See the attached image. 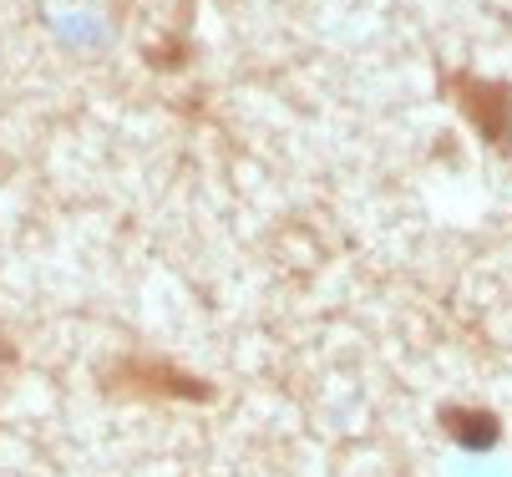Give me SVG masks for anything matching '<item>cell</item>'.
Masks as SVG:
<instances>
[{
    "label": "cell",
    "instance_id": "1",
    "mask_svg": "<svg viewBox=\"0 0 512 477\" xmlns=\"http://www.w3.org/2000/svg\"><path fill=\"white\" fill-rule=\"evenodd\" d=\"M442 92L462 107V117L482 132L492 148H512V87L507 82H487L472 72H452L442 82Z\"/></svg>",
    "mask_w": 512,
    "mask_h": 477
},
{
    "label": "cell",
    "instance_id": "2",
    "mask_svg": "<svg viewBox=\"0 0 512 477\" xmlns=\"http://www.w3.org/2000/svg\"><path fill=\"white\" fill-rule=\"evenodd\" d=\"M112 391H122V396H173V401H208V386L203 381H193L188 371H178V366H168V361H148V356H132V361H122L117 371H107L102 376Z\"/></svg>",
    "mask_w": 512,
    "mask_h": 477
},
{
    "label": "cell",
    "instance_id": "3",
    "mask_svg": "<svg viewBox=\"0 0 512 477\" xmlns=\"http://www.w3.org/2000/svg\"><path fill=\"white\" fill-rule=\"evenodd\" d=\"M442 427L472 452H487L502 437V422L492 412H477V406H442Z\"/></svg>",
    "mask_w": 512,
    "mask_h": 477
}]
</instances>
